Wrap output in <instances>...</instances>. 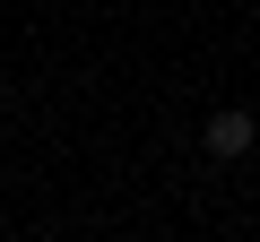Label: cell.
<instances>
[{
    "label": "cell",
    "mask_w": 260,
    "mask_h": 242,
    "mask_svg": "<svg viewBox=\"0 0 260 242\" xmlns=\"http://www.w3.org/2000/svg\"><path fill=\"white\" fill-rule=\"evenodd\" d=\"M200 147H208L217 165L251 156V112H208V130H200Z\"/></svg>",
    "instance_id": "1"
}]
</instances>
